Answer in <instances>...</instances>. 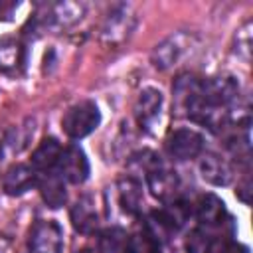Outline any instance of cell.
<instances>
[{
    "label": "cell",
    "mask_w": 253,
    "mask_h": 253,
    "mask_svg": "<svg viewBox=\"0 0 253 253\" xmlns=\"http://www.w3.org/2000/svg\"><path fill=\"white\" fill-rule=\"evenodd\" d=\"M99 125H101V111L97 103L89 99L71 105L61 117V128L73 140H81L89 136Z\"/></svg>",
    "instance_id": "cell-1"
},
{
    "label": "cell",
    "mask_w": 253,
    "mask_h": 253,
    "mask_svg": "<svg viewBox=\"0 0 253 253\" xmlns=\"http://www.w3.org/2000/svg\"><path fill=\"white\" fill-rule=\"evenodd\" d=\"M85 16V4L83 2H51L42 8V12L34 18V24L38 28H49V30H67L81 22Z\"/></svg>",
    "instance_id": "cell-2"
},
{
    "label": "cell",
    "mask_w": 253,
    "mask_h": 253,
    "mask_svg": "<svg viewBox=\"0 0 253 253\" xmlns=\"http://www.w3.org/2000/svg\"><path fill=\"white\" fill-rule=\"evenodd\" d=\"M134 28H136L134 12L126 4H119L105 18L103 28H101V40L109 47H119L130 38Z\"/></svg>",
    "instance_id": "cell-3"
},
{
    "label": "cell",
    "mask_w": 253,
    "mask_h": 253,
    "mask_svg": "<svg viewBox=\"0 0 253 253\" xmlns=\"http://www.w3.org/2000/svg\"><path fill=\"white\" fill-rule=\"evenodd\" d=\"M134 119L144 132L148 134L158 132L164 121V97L158 89L146 87L138 93L134 103Z\"/></svg>",
    "instance_id": "cell-4"
},
{
    "label": "cell",
    "mask_w": 253,
    "mask_h": 253,
    "mask_svg": "<svg viewBox=\"0 0 253 253\" xmlns=\"http://www.w3.org/2000/svg\"><path fill=\"white\" fill-rule=\"evenodd\" d=\"M190 49H192V36H188L184 32H178V34H172V36L164 38L152 49L150 61L156 69L166 71V69L178 65L188 55Z\"/></svg>",
    "instance_id": "cell-5"
},
{
    "label": "cell",
    "mask_w": 253,
    "mask_h": 253,
    "mask_svg": "<svg viewBox=\"0 0 253 253\" xmlns=\"http://www.w3.org/2000/svg\"><path fill=\"white\" fill-rule=\"evenodd\" d=\"M196 219L200 223V231L211 233L217 229H223L225 225H231V217L227 213V208L221 198L215 194H204L200 196L196 204Z\"/></svg>",
    "instance_id": "cell-6"
},
{
    "label": "cell",
    "mask_w": 253,
    "mask_h": 253,
    "mask_svg": "<svg viewBox=\"0 0 253 253\" xmlns=\"http://www.w3.org/2000/svg\"><path fill=\"white\" fill-rule=\"evenodd\" d=\"M30 253H61L63 229L55 219H40L34 223L28 239Z\"/></svg>",
    "instance_id": "cell-7"
},
{
    "label": "cell",
    "mask_w": 253,
    "mask_h": 253,
    "mask_svg": "<svg viewBox=\"0 0 253 253\" xmlns=\"http://www.w3.org/2000/svg\"><path fill=\"white\" fill-rule=\"evenodd\" d=\"M166 152L174 160H190L204 152V136L188 126L176 128L166 136Z\"/></svg>",
    "instance_id": "cell-8"
},
{
    "label": "cell",
    "mask_w": 253,
    "mask_h": 253,
    "mask_svg": "<svg viewBox=\"0 0 253 253\" xmlns=\"http://www.w3.org/2000/svg\"><path fill=\"white\" fill-rule=\"evenodd\" d=\"M61 178L69 184H83L87 178H89V158L87 154L83 152L81 146L77 144H69L61 150V156H59V162H57V168H55Z\"/></svg>",
    "instance_id": "cell-9"
},
{
    "label": "cell",
    "mask_w": 253,
    "mask_h": 253,
    "mask_svg": "<svg viewBox=\"0 0 253 253\" xmlns=\"http://www.w3.org/2000/svg\"><path fill=\"white\" fill-rule=\"evenodd\" d=\"M144 180H146V186H148L150 194L156 200L166 204V202H172V200L180 198V194H178L180 192V178L164 162L158 168H154L152 172H148L144 176Z\"/></svg>",
    "instance_id": "cell-10"
},
{
    "label": "cell",
    "mask_w": 253,
    "mask_h": 253,
    "mask_svg": "<svg viewBox=\"0 0 253 253\" xmlns=\"http://www.w3.org/2000/svg\"><path fill=\"white\" fill-rule=\"evenodd\" d=\"M202 89V79L190 73H182L176 77L172 85V99H174V111L176 117H186L192 103L198 99Z\"/></svg>",
    "instance_id": "cell-11"
},
{
    "label": "cell",
    "mask_w": 253,
    "mask_h": 253,
    "mask_svg": "<svg viewBox=\"0 0 253 253\" xmlns=\"http://www.w3.org/2000/svg\"><path fill=\"white\" fill-rule=\"evenodd\" d=\"M200 174L211 186H227L233 180V168L229 160L215 152L200 154Z\"/></svg>",
    "instance_id": "cell-12"
},
{
    "label": "cell",
    "mask_w": 253,
    "mask_h": 253,
    "mask_svg": "<svg viewBox=\"0 0 253 253\" xmlns=\"http://www.w3.org/2000/svg\"><path fill=\"white\" fill-rule=\"evenodd\" d=\"M65 180L61 178V174L57 170H47L38 174V184L36 188L40 190V196L43 200V204L51 210H57L61 206H65L67 202V188H65Z\"/></svg>",
    "instance_id": "cell-13"
},
{
    "label": "cell",
    "mask_w": 253,
    "mask_h": 253,
    "mask_svg": "<svg viewBox=\"0 0 253 253\" xmlns=\"http://www.w3.org/2000/svg\"><path fill=\"white\" fill-rule=\"evenodd\" d=\"M38 184V172L30 164H14L6 170L2 178V188L8 196H22Z\"/></svg>",
    "instance_id": "cell-14"
},
{
    "label": "cell",
    "mask_w": 253,
    "mask_h": 253,
    "mask_svg": "<svg viewBox=\"0 0 253 253\" xmlns=\"http://www.w3.org/2000/svg\"><path fill=\"white\" fill-rule=\"evenodd\" d=\"M69 217H71L75 231H79L83 235H91L99 227V213H97V208H95V202L91 196H81L71 206Z\"/></svg>",
    "instance_id": "cell-15"
},
{
    "label": "cell",
    "mask_w": 253,
    "mask_h": 253,
    "mask_svg": "<svg viewBox=\"0 0 253 253\" xmlns=\"http://www.w3.org/2000/svg\"><path fill=\"white\" fill-rule=\"evenodd\" d=\"M152 215L172 233L186 225V221L192 215V206L184 198H176L172 202H166V206L158 211H152Z\"/></svg>",
    "instance_id": "cell-16"
},
{
    "label": "cell",
    "mask_w": 253,
    "mask_h": 253,
    "mask_svg": "<svg viewBox=\"0 0 253 253\" xmlns=\"http://www.w3.org/2000/svg\"><path fill=\"white\" fill-rule=\"evenodd\" d=\"M117 200L125 213L138 215L142 208V186L136 176H125L117 184Z\"/></svg>",
    "instance_id": "cell-17"
},
{
    "label": "cell",
    "mask_w": 253,
    "mask_h": 253,
    "mask_svg": "<svg viewBox=\"0 0 253 253\" xmlns=\"http://www.w3.org/2000/svg\"><path fill=\"white\" fill-rule=\"evenodd\" d=\"M61 150H63V146L59 144V140L53 138V136H47V138H43V140L36 146V150L32 152V162H30V166H32L38 174L47 172V170H55V168H57V162H59V156H61Z\"/></svg>",
    "instance_id": "cell-18"
},
{
    "label": "cell",
    "mask_w": 253,
    "mask_h": 253,
    "mask_svg": "<svg viewBox=\"0 0 253 253\" xmlns=\"http://www.w3.org/2000/svg\"><path fill=\"white\" fill-rule=\"evenodd\" d=\"M32 136H34V121L26 119L22 125H18L6 132L4 140L0 142V156L10 158L14 154H20L30 144Z\"/></svg>",
    "instance_id": "cell-19"
},
{
    "label": "cell",
    "mask_w": 253,
    "mask_h": 253,
    "mask_svg": "<svg viewBox=\"0 0 253 253\" xmlns=\"http://www.w3.org/2000/svg\"><path fill=\"white\" fill-rule=\"evenodd\" d=\"M125 231L121 227H109L99 233V253H121L125 247Z\"/></svg>",
    "instance_id": "cell-20"
},
{
    "label": "cell",
    "mask_w": 253,
    "mask_h": 253,
    "mask_svg": "<svg viewBox=\"0 0 253 253\" xmlns=\"http://www.w3.org/2000/svg\"><path fill=\"white\" fill-rule=\"evenodd\" d=\"M20 63V43L12 38H0V71H12Z\"/></svg>",
    "instance_id": "cell-21"
},
{
    "label": "cell",
    "mask_w": 253,
    "mask_h": 253,
    "mask_svg": "<svg viewBox=\"0 0 253 253\" xmlns=\"http://www.w3.org/2000/svg\"><path fill=\"white\" fill-rule=\"evenodd\" d=\"M206 253H249L247 245L233 241L229 235H219V237H210Z\"/></svg>",
    "instance_id": "cell-22"
},
{
    "label": "cell",
    "mask_w": 253,
    "mask_h": 253,
    "mask_svg": "<svg viewBox=\"0 0 253 253\" xmlns=\"http://www.w3.org/2000/svg\"><path fill=\"white\" fill-rule=\"evenodd\" d=\"M233 51L243 59L249 61L251 57V20H247L233 36Z\"/></svg>",
    "instance_id": "cell-23"
},
{
    "label": "cell",
    "mask_w": 253,
    "mask_h": 253,
    "mask_svg": "<svg viewBox=\"0 0 253 253\" xmlns=\"http://www.w3.org/2000/svg\"><path fill=\"white\" fill-rule=\"evenodd\" d=\"M20 4L14 2H0V20H12L10 16L14 14V10H18Z\"/></svg>",
    "instance_id": "cell-24"
},
{
    "label": "cell",
    "mask_w": 253,
    "mask_h": 253,
    "mask_svg": "<svg viewBox=\"0 0 253 253\" xmlns=\"http://www.w3.org/2000/svg\"><path fill=\"white\" fill-rule=\"evenodd\" d=\"M148 253H160V247H158V245H156V247H152V249H150V251H148Z\"/></svg>",
    "instance_id": "cell-25"
},
{
    "label": "cell",
    "mask_w": 253,
    "mask_h": 253,
    "mask_svg": "<svg viewBox=\"0 0 253 253\" xmlns=\"http://www.w3.org/2000/svg\"><path fill=\"white\" fill-rule=\"evenodd\" d=\"M75 253H93L91 249H81V251H75Z\"/></svg>",
    "instance_id": "cell-26"
}]
</instances>
